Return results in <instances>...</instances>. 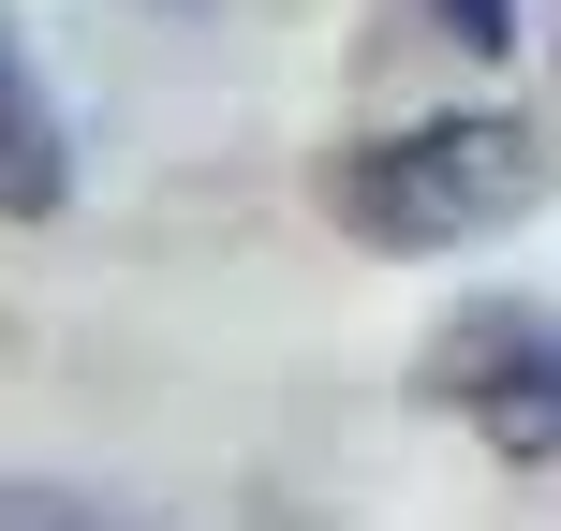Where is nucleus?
<instances>
[{"instance_id": "nucleus-5", "label": "nucleus", "mask_w": 561, "mask_h": 531, "mask_svg": "<svg viewBox=\"0 0 561 531\" xmlns=\"http://www.w3.org/2000/svg\"><path fill=\"white\" fill-rule=\"evenodd\" d=\"M178 15H193V0H178Z\"/></svg>"}, {"instance_id": "nucleus-4", "label": "nucleus", "mask_w": 561, "mask_h": 531, "mask_svg": "<svg viewBox=\"0 0 561 531\" xmlns=\"http://www.w3.org/2000/svg\"><path fill=\"white\" fill-rule=\"evenodd\" d=\"M428 15H444V30H458V45H473V59H488V45H503V30H517V0H428Z\"/></svg>"}, {"instance_id": "nucleus-3", "label": "nucleus", "mask_w": 561, "mask_h": 531, "mask_svg": "<svg viewBox=\"0 0 561 531\" xmlns=\"http://www.w3.org/2000/svg\"><path fill=\"white\" fill-rule=\"evenodd\" d=\"M59 193H75V148H59V118H45V74H30L15 15H0V222H45Z\"/></svg>"}, {"instance_id": "nucleus-1", "label": "nucleus", "mask_w": 561, "mask_h": 531, "mask_svg": "<svg viewBox=\"0 0 561 531\" xmlns=\"http://www.w3.org/2000/svg\"><path fill=\"white\" fill-rule=\"evenodd\" d=\"M325 207H340V236H369V252H458V236H503V222L547 207V134L503 118V104L414 118V134H385V148H340Z\"/></svg>"}, {"instance_id": "nucleus-2", "label": "nucleus", "mask_w": 561, "mask_h": 531, "mask_svg": "<svg viewBox=\"0 0 561 531\" xmlns=\"http://www.w3.org/2000/svg\"><path fill=\"white\" fill-rule=\"evenodd\" d=\"M428 384L473 399V428L503 458H561V310H473V325H444Z\"/></svg>"}]
</instances>
